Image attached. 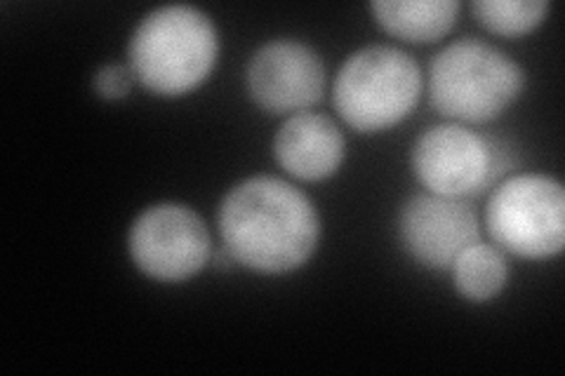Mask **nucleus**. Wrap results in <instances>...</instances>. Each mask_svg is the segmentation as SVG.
I'll return each instance as SVG.
<instances>
[{
  "label": "nucleus",
  "instance_id": "obj_1",
  "mask_svg": "<svg viewBox=\"0 0 565 376\" xmlns=\"http://www.w3.org/2000/svg\"><path fill=\"white\" fill-rule=\"evenodd\" d=\"M217 222L228 257L267 276L305 266L321 236L311 201L276 176H253L234 186Z\"/></svg>",
  "mask_w": 565,
  "mask_h": 376
},
{
  "label": "nucleus",
  "instance_id": "obj_2",
  "mask_svg": "<svg viewBox=\"0 0 565 376\" xmlns=\"http://www.w3.org/2000/svg\"><path fill=\"white\" fill-rule=\"evenodd\" d=\"M217 55L215 24L191 6H166L149 12L130 41L135 80L161 97L193 93L212 74Z\"/></svg>",
  "mask_w": 565,
  "mask_h": 376
},
{
  "label": "nucleus",
  "instance_id": "obj_3",
  "mask_svg": "<svg viewBox=\"0 0 565 376\" xmlns=\"http://www.w3.org/2000/svg\"><path fill=\"white\" fill-rule=\"evenodd\" d=\"M525 83L521 66L502 50L465 39L440 50L429 71L434 109L459 125L498 118Z\"/></svg>",
  "mask_w": 565,
  "mask_h": 376
},
{
  "label": "nucleus",
  "instance_id": "obj_4",
  "mask_svg": "<svg viewBox=\"0 0 565 376\" xmlns=\"http://www.w3.org/2000/svg\"><path fill=\"white\" fill-rule=\"evenodd\" d=\"M334 109L349 128L384 132L411 116L422 95V74L408 52L370 45L344 62L334 80Z\"/></svg>",
  "mask_w": 565,
  "mask_h": 376
},
{
  "label": "nucleus",
  "instance_id": "obj_5",
  "mask_svg": "<svg viewBox=\"0 0 565 376\" xmlns=\"http://www.w3.org/2000/svg\"><path fill=\"white\" fill-rule=\"evenodd\" d=\"M486 226L504 253L552 259L565 245V193L546 174H519L490 195Z\"/></svg>",
  "mask_w": 565,
  "mask_h": 376
},
{
  "label": "nucleus",
  "instance_id": "obj_6",
  "mask_svg": "<svg viewBox=\"0 0 565 376\" xmlns=\"http://www.w3.org/2000/svg\"><path fill=\"white\" fill-rule=\"evenodd\" d=\"M514 165L504 141L471 132L450 122L424 132L413 151V168L429 193L467 201L494 186Z\"/></svg>",
  "mask_w": 565,
  "mask_h": 376
},
{
  "label": "nucleus",
  "instance_id": "obj_7",
  "mask_svg": "<svg viewBox=\"0 0 565 376\" xmlns=\"http://www.w3.org/2000/svg\"><path fill=\"white\" fill-rule=\"evenodd\" d=\"M130 257L141 273L161 282H182L210 261L205 222L186 205L161 203L145 210L130 228Z\"/></svg>",
  "mask_w": 565,
  "mask_h": 376
},
{
  "label": "nucleus",
  "instance_id": "obj_8",
  "mask_svg": "<svg viewBox=\"0 0 565 376\" xmlns=\"http://www.w3.org/2000/svg\"><path fill=\"white\" fill-rule=\"evenodd\" d=\"M326 68L316 52L297 41L262 45L247 64V89L259 109L274 116L305 114L321 101Z\"/></svg>",
  "mask_w": 565,
  "mask_h": 376
},
{
  "label": "nucleus",
  "instance_id": "obj_9",
  "mask_svg": "<svg viewBox=\"0 0 565 376\" xmlns=\"http://www.w3.org/2000/svg\"><path fill=\"white\" fill-rule=\"evenodd\" d=\"M401 240L408 255L434 271H448L455 259L481 240L479 219L467 201L419 193L401 212Z\"/></svg>",
  "mask_w": 565,
  "mask_h": 376
},
{
  "label": "nucleus",
  "instance_id": "obj_10",
  "mask_svg": "<svg viewBox=\"0 0 565 376\" xmlns=\"http://www.w3.org/2000/svg\"><path fill=\"white\" fill-rule=\"evenodd\" d=\"M278 165L302 182H323L344 160L342 130L321 114L290 116L274 139Z\"/></svg>",
  "mask_w": 565,
  "mask_h": 376
},
{
  "label": "nucleus",
  "instance_id": "obj_11",
  "mask_svg": "<svg viewBox=\"0 0 565 376\" xmlns=\"http://www.w3.org/2000/svg\"><path fill=\"white\" fill-rule=\"evenodd\" d=\"M375 22L408 43H436L455 26L459 3L455 0H380L370 6Z\"/></svg>",
  "mask_w": 565,
  "mask_h": 376
},
{
  "label": "nucleus",
  "instance_id": "obj_12",
  "mask_svg": "<svg viewBox=\"0 0 565 376\" xmlns=\"http://www.w3.org/2000/svg\"><path fill=\"white\" fill-rule=\"evenodd\" d=\"M455 288L469 301H490L498 297L509 280V264L500 247L486 243L469 245L452 264Z\"/></svg>",
  "mask_w": 565,
  "mask_h": 376
},
{
  "label": "nucleus",
  "instance_id": "obj_13",
  "mask_svg": "<svg viewBox=\"0 0 565 376\" xmlns=\"http://www.w3.org/2000/svg\"><path fill=\"white\" fill-rule=\"evenodd\" d=\"M483 29L504 39L533 33L550 14V3L542 0H479L471 6Z\"/></svg>",
  "mask_w": 565,
  "mask_h": 376
},
{
  "label": "nucleus",
  "instance_id": "obj_14",
  "mask_svg": "<svg viewBox=\"0 0 565 376\" xmlns=\"http://www.w3.org/2000/svg\"><path fill=\"white\" fill-rule=\"evenodd\" d=\"M132 83H135V74L128 66L109 64V66H102L95 74L97 95L102 99H109V101L126 99L130 95Z\"/></svg>",
  "mask_w": 565,
  "mask_h": 376
}]
</instances>
